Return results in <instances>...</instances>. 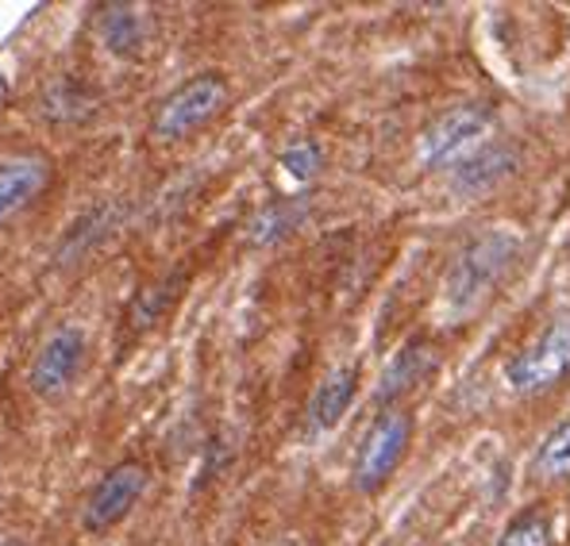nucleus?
<instances>
[{"label":"nucleus","instance_id":"dca6fc26","mask_svg":"<svg viewBox=\"0 0 570 546\" xmlns=\"http://www.w3.org/2000/svg\"><path fill=\"white\" fill-rule=\"evenodd\" d=\"M301 216H305V200H278V205L263 208V212L255 216V224H250V239H255L258 247L278 242L297 228Z\"/></svg>","mask_w":570,"mask_h":546},{"label":"nucleus","instance_id":"f8f14e48","mask_svg":"<svg viewBox=\"0 0 570 546\" xmlns=\"http://www.w3.org/2000/svg\"><path fill=\"white\" fill-rule=\"evenodd\" d=\"M100 39L112 54H136L147 39V23L136 8L128 4H108L105 16H100Z\"/></svg>","mask_w":570,"mask_h":546},{"label":"nucleus","instance_id":"20e7f679","mask_svg":"<svg viewBox=\"0 0 570 546\" xmlns=\"http://www.w3.org/2000/svg\"><path fill=\"white\" fill-rule=\"evenodd\" d=\"M493 128V112L485 105H459L451 112H443L440 120L421 136V162L428 170H440V166H459L466 155H474L482 147V139Z\"/></svg>","mask_w":570,"mask_h":546},{"label":"nucleus","instance_id":"f3484780","mask_svg":"<svg viewBox=\"0 0 570 546\" xmlns=\"http://www.w3.org/2000/svg\"><path fill=\"white\" fill-rule=\"evenodd\" d=\"M282 170H285V178H289L293 185H308V181L316 178V173L324 170L321 142L301 139V142H293V147H285L282 150Z\"/></svg>","mask_w":570,"mask_h":546},{"label":"nucleus","instance_id":"9b49d317","mask_svg":"<svg viewBox=\"0 0 570 546\" xmlns=\"http://www.w3.org/2000/svg\"><path fill=\"white\" fill-rule=\"evenodd\" d=\"M435 369V350L428 347V343H409L405 350H401L397 358H393L390 366H385L382 374V389H379V400H397L401 393L416 389V385L424 381L428 374Z\"/></svg>","mask_w":570,"mask_h":546},{"label":"nucleus","instance_id":"423d86ee","mask_svg":"<svg viewBox=\"0 0 570 546\" xmlns=\"http://www.w3.org/2000/svg\"><path fill=\"white\" fill-rule=\"evenodd\" d=\"M147 482H150V469L142 461L128 458V461H116L105 477L94 485L86 500V512H81V527L86 532H112L124 516L139 504V497L147 493Z\"/></svg>","mask_w":570,"mask_h":546},{"label":"nucleus","instance_id":"aec40b11","mask_svg":"<svg viewBox=\"0 0 570 546\" xmlns=\"http://www.w3.org/2000/svg\"><path fill=\"white\" fill-rule=\"evenodd\" d=\"M0 546H28V543H16V539H8V543H0Z\"/></svg>","mask_w":570,"mask_h":546},{"label":"nucleus","instance_id":"1a4fd4ad","mask_svg":"<svg viewBox=\"0 0 570 546\" xmlns=\"http://www.w3.org/2000/svg\"><path fill=\"white\" fill-rule=\"evenodd\" d=\"M521 166V150L513 142H482L474 155H466L455 166V189L459 192H490L505 178H513Z\"/></svg>","mask_w":570,"mask_h":546},{"label":"nucleus","instance_id":"2eb2a0df","mask_svg":"<svg viewBox=\"0 0 570 546\" xmlns=\"http://www.w3.org/2000/svg\"><path fill=\"white\" fill-rule=\"evenodd\" d=\"M532 469L540 482H570V419L551 427L548 439L535 450Z\"/></svg>","mask_w":570,"mask_h":546},{"label":"nucleus","instance_id":"7ed1b4c3","mask_svg":"<svg viewBox=\"0 0 570 546\" xmlns=\"http://www.w3.org/2000/svg\"><path fill=\"white\" fill-rule=\"evenodd\" d=\"M224 105H228V81H224L220 73H197V78L178 86L158 105L150 136L163 142L181 139V136H189V131H197L200 123L213 120V116H220Z\"/></svg>","mask_w":570,"mask_h":546},{"label":"nucleus","instance_id":"39448f33","mask_svg":"<svg viewBox=\"0 0 570 546\" xmlns=\"http://www.w3.org/2000/svg\"><path fill=\"white\" fill-rule=\"evenodd\" d=\"M409 439H413V419L409 411L390 408L366 427L363 443L355 450V485L363 493H379L385 482L393 477V469L401 466L409 450Z\"/></svg>","mask_w":570,"mask_h":546},{"label":"nucleus","instance_id":"6ab92c4d","mask_svg":"<svg viewBox=\"0 0 570 546\" xmlns=\"http://www.w3.org/2000/svg\"><path fill=\"white\" fill-rule=\"evenodd\" d=\"M8 100V81H4V73H0V105Z\"/></svg>","mask_w":570,"mask_h":546},{"label":"nucleus","instance_id":"6e6552de","mask_svg":"<svg viewBox=\"0 0 570 546\" xmlns=\"http://www.w3.org/2000/svg\"><path fill=\"white\" fill-rule=\"evenodd\" d=\"M50 181V162L39 155H16L0 162V224L20 216Z\"/></svg>","mask_w":570,"mask_h":546},{"label":"nucleus","instance_id":"4468645a","mask_svg":"<svg viewBox=\"0 0 570 546\" xmlns=\"http://www.w3.org/2000/svg\"><path fill=\"white\" fill-rule=\"evenodd\" d=\"M94 105H97L94 92H89L86 86H78L73 78H58L55 86L43 92V112L50 116V120H58V123L86 120V116L97 112Z\"/></svg>","mask_w":570,"mask_h":546},{"label":"nucleus","instance_id":"f03ea898","mask_svg":"<svg viewBox=\"0 0 570 546\" xmlns=\"http://www.w3.org/2000/svg\"><path fill=\"white\" fill-rule=\"evenodd\" d=\"M570 374V316L548 324L524 350H517L505 366V381L521 397L556 389Z\"/></svg>","mask_w":570,"mask_h":546},{"label":"nucleus","instance_id":"f257e3e1","mask_svg":"<svg viewBox=\"0 0 570 546\" xmlns=\"http://www.w3.org/2000/svg\"><path fill=\"white\" fill-rule=\"evenodd\" d=\"M517 250H521V239L509 228H490L466 242L463 255L448 270V281H443V308L455 319L482 308V300L498 289L509 266L517 262Z\"/></svg>","mask_w":570,"mask_h":546},{"label":"nucleus","instance_id":"ddd939ff","mask_svg":"<svg viewBox=\"0 0 570 546\" xmlns=\"http://www.w3.org/2000/svg\"><path fill=\"white\" fill-rule=\"evenodd\" d=\"M498 546H556V524H551L548 504H528L505 524Z\"/></svg>","mask_w":570,"mask_h":546},{"label":"nucleus","instance_id":"9d476101","mask_svg":"<svg viewBox=\"0 0 570 546\" xmlns=\"http://www.w3.org/2000/svg\"><path fill=\"white\" fill-rule=\"evenodd\" d=\"M358 393V366H340L316 385L313 400H308V431H332L343 416H347L351 400Z\"/></svg>","mask_w":570,"mask_h":546},{"label":"nucleus","instance_id":"0eeeda50","mask_svg":"<svg viewBox=\"0 0 570 546\" xmlns=\"http://www.w3.org/2000/svg\"><path fill=\"white\" fill-rule=\"evenodd\" d=\"M86 358H89L86 331L73 324L58 327V331H50L43 339V347L36 350V363H31V374H28L31 389H36L39 397H62V393L78 381L81 369H86Z\"/></svg>","mask_w":570,"mask_h":546},{"label":"nucleus","instance_id":"a211bd4d","mask_svg":"<svg viewBox=\"0 0 570 546\" xmlns=\"http://www.w3.org/2000/svg\"><path fill=\"white\" fill-rule=\"evenodd\" d=\"M278 546H308V543L301 539V535H285V539H282Z\"/></svg>","mask_w":570,"mask_h":546}]
</instances>
